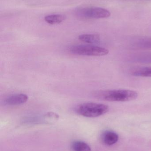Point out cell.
Wrapping results in <instances>:
<instances>
[{"mask_svg": "<svg viewBox=\"0 0 151 151\" xmlns=\"http://www.w3.org/2000/svg\"><path fill=\"white\" fill-rule=\"evenodd\" d=\"M95 98L109 102H128L137 98V92L129 90H108L98 91L93 93Z\"/></svg>", "mask_w": 151, "mask_h": 151, "instance_id": "cell-1", "label": "cell"}, {"mask_svg": "<svg viewBox=\"0 0 151 151\" xmlns=\"http://www.w3.org/2000/svg\"><path fill=\"white\" fill-rule=\"evenodd\" d=\"M109 111V106L106 105L95 103H86L79 106L77 109V112L84 117L96 118L105 114Z\"/></svg>", "mask_w": 151, "mask_h": 151, "instance_id": "cell-2", "label": "cell"}, {"mask_svg": "<svg viewBox=\"0 0 151 151\" xmlns=\"http://www.w3.org/2000/svg\"><path fill=\"white\" fill-rule=\"evenodd\" d=\"M71 53L79 55L103 56L108 55L109 50L105 48L93 45H77L70 48Z\"/></svg>", "mask_w": 151, "mask_h": 151, "instance_id": "cell-3", "label": "cell"}, {"mask_svg": "<svg viewBox=\"0 0 151 151\" xmlns=\"http://www.w3.org/2000/svg\"><path fill=\"white\" fill-rule=\"evenodd\" d=\"M78 15L87 19H103L109 17L111 13L108 10L100 7H90L80 10Z\"/></svg>", "mask_w": 151, "mask_h": 151, "instance_id": "cell-4", "label": "cell"}, {"mask_svg": "<svg viewBox=\"0 0 151 151\" xmlns=\"http://www.w3.org/2000/svg\"><path fill=\"white\" fill-rule=\"evenodd\" d=\"M27 99L28 96L26 94H14L6 98L4 100V103L9 105H17L26 103Z\"/></svg>", "mask_w": 151, "mask_h": 151, "instance_id": "cell-5", "label": "cell"}, {"mask_svg": "<svg viewBox=\"0 0 151 151\" xmlns=\"http://www.w3.org/2000/svg\"><path fill=\"white\" fill-rule=\"evenodd\" d=\"M118 134L112 131H106L102 136L103 143L107 146H111L116 144L118 141Z\"/></svg>", "mask_w": 151, "mask_h": 151, "instance_id": "cell-6", "label": "cell"}, {"mask_svg": "<svg viewBox=\"0 0 151 151\" xmlns=\"http://www.w3.org/2000/svg\"><path fill=\"white\" fill-rule=\"evenodd\" d=\"M133 47L137 49H151V37H143L135 40Z\"/></svg>", "mask_w": 151, "mask_h": 151, "instance_id": "cell-7", "label": "cell"}, {"mask_svg": "<svg viewBox=\"0 0 151 151\" xmlns=\"http://www.w3.org/2000/svg\"><path fill=\"white\" fill-rule=\"evenodd\" d=\"M132 76L138 77H151V67H139L130 70Z\"/></svg>", "mask_w": 151, "mask_h": 151, "instance_id": "cell-8", "label": "cell"}, {"mask_svg": "<svg viewBox=\"0 0 151 151\" xmlns=\"http://www.w3.org/2000/svg\"><path fill=\"white\" fill-rule=\"evenodd\" d=\"M80 40L90 44H97L100 41V36L96 34H82L79 36Z\"/></svg>", "mask_w": 151, "mask_h": 151, "instance_id": "cell-9", "label": "cell"}, {"mask_svg": "<svg viewBox=\"0 0 151 151\" xmlns=\"http://www.w3.org/2000/svg\"><path fill=\"white\" fill-rule=\"evenodd\" d=\"M66 16L62 14H54L48 15L44 17V20L50 24H60L64 21Z\"/></svg>", "mask_w": 151, "mask_h": 151, "instance_id": "cell-10", "label": "cell"}, {"mask_svg": "<svg viewBox=\"0 0 151 151\" xmlns=\"http://www.w3.org/2000/svg\"><path fill=\"white\" fill-rule=\"evenodd\" d=\"M72 147L74 151H91V148L89 145L82 141L74 142Z\"/></svg>", "mask_w": 151, "mask_h": 151, "instance_id": "cell-11", "label": "cell"}, {"mask_svg": "<svg viewBox=\"0 0 151 151\" xmlns=\"http://www.w3.org/2000/svg\"><path fill=\"white\" fill-rule=\"evenodd\" d=\"M137 58L139 59V61H140V62L151 63V54L144 55L142 56Z\"/></svg>", "mask_w": 151, "mask_h": 151, "instance_id": "cell-12", "label": "cell"}]
</instances>
